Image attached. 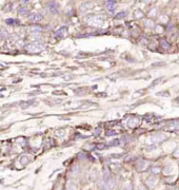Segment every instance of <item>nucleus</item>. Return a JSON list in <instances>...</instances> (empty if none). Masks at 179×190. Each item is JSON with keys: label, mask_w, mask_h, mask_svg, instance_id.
<instances>
[{"label": "nucleus", "mask_w": 179, "mask_h": 190, "mask_svg": "<svg viewBox=\"0 0 179 190\" xmlns=\"http://www.w3.org/2000/svg\"><path fill=\"white\" fill-rule=\"evenodd\" d=\"M44 48H45L44 43L35 41V42L29 43V45L25 47V50L29 51V52H31V53H38V52H41V51L44 50Z\"/></svg>", "instance_id": "nucleus-1"}, {"label": "nucleus", "mask_w": 179, "mask_h": 190, "mask_svg": "<svg viewBox=\"0 0 179 190\" xmlns=\"http://www.w3.org/2000/svg\"><path fill=\"white\" fill-rule=\"evenodd\" d=\"M87 22H89L90 24H92V25L99 26V25L102 24L103 19H102L101 16H93L92 19H91V20H87Z\"/></svg>", "instance_id": "nucleus-2"}, {"label": "nucleus", "mask_w": 179, "mask_h": 190, "mask_svg": "<svg viewBox=\"0 0 179 190\" xmlns=\"http://www.w3.org/2000/svg\"><path fill=\"white\" fill-rule=\"evenodd\" d=\"M67 34V30L66 27H61V29H59L57 32H56V36L58 38H64Z\"/></svg>", "instance_id": "nucleus-3"}, {"label": "nucleus", "mask_w": 179, "mask_h": 190, "mask_svg": "<svg viewBox=\"0 0 179 190\" xmlns=\"http://www.w3.org/2000/svg\"><path fill=\"white\" fill-rule=\"evenodd\" d=\"M42 19H43V16H42L41 14H39V13L32 15L31 17H30V20L33 21V22H40Z\"/></svg>", "instance_id": "nucleus-4"}, {"label": "nucleus", "mask_w": 179, "mask_h": 190, "mask_svg": "<svg viewBox=\"0 0 179 190\" xmlns=\"http://www.w3.org/2000/svg\"><path fill=\"white\" fill-rule=\"evenodd\" d=\"M115 6H116V4H115V1H114V0H110V1L107 2V4H106L107 10H109V12H111V13H113V12H114Z\"/></svg>", "instance_id": "nucleus-5"}, {"label": "nucleus", "mask_w": 179, "mask_h": 190, "mask_svg": "<svg viewBox=\"0 0 179 190\" xmlns=\"http://www.w3.org/2000/svg\"><path fill=\"white\" fill-rule=\"evenodd\" d=\"M94 5L91 3V4H87V3H82L81 4V6H80V9H83V7H85V11H87L89 9H92Z\"/></svg>", "instance_id": "nucleus-6"}, {"label": "nucleus", "mask_w": 179, "mask_h": 190, "mask_svg": "<svg viewBox=\"0 0 179 190\" xmlns=\"http://www.w3.org/2000/svg\"><path fill=\"white\" fill-rule=\"evenodd\" d=\"M27 11H29V10H27L26 7H20V10H19V13H20L21 15H24V14L27 13Z\"/></svg>", "instance_id": "nucleus-7"}, {"label": "nucleus", "mask_w": 179, "mask_h": 190, "mask_svg": "<svg viewBox=\"0 0 179 190\" xmlns=\"http://www.w3.org/2000/svg\"><path fill=\"white\" fill-rule=\"evenodd\" d=\"M126 14H125V12H121L120 14H118L117 16H116V19H120V18H122V17H124Z\"/></svg>", "instance_id": "nucleus-8"}, {"label": "nucleus", "mask_w": 179, "mask_h": 190, "mask_svg": "<svg viewBox=\"0 0 179 190\" xmlns=\"http://www.w3.org/2000/svg\"><path fill=\"white\" fill-rule=\"evenodd\" d=\"M21 1H22V2H23V3H26V2H27V1H30V0H21Z\"/></svg>", "instance_id": "nucleus-9"}]
</instances>
